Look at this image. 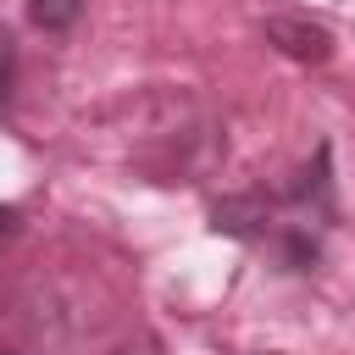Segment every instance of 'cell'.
<instances>
[{
	"instance_id": "52a82bcc",
	"label": "cell",
	"mask_w": 355,
	"mask_h": 355,
	"mask_svg": "<svg viewBox=\"0 0 355 355\" xmlns=\"http://www.w3.org/2000/svg\"><path fill=\"white\" fill-rule=\"evenodd\" d=\"M0 355H17V349H0Z\"/></svg>"
},
{
	"instance_id": "7a4b0ae2",
	"label": "cell",
	"mask_w": 355,
	"mask_h": 355,
	"mask_svg": "<svg viewBox=\"0 0 355 355\" xmlns=\"http://www.w3.org/2000/svg\"><path fill=\"white\" fill-rule=\"evenodd\" d=\"M261 39H266L277 55L300 61V67H322V61L333 55V33H327L322 22H311V17H300V11L266 17V22H261Z\"/></svg>"
},
{
	"instance_id": "6da1fadb",
	"label": "cell",
	"mask_w": 355,
	"mask_h": 355,
	"mask_svg": "<svg viewBox=\"0 0 355 355\" xmlns=\"http://www.w3.org/2000/svg\"><path fill=\"white\" fill-rule=\"evenodd\" d=\"M333 222H338L333 144H316V155L283 189H250L211 205V233L239 239L244 250L266 255V266L283 277H311L322 266V233Z\"/></svg>"
},
{
	"instance_id": "8992f818",
	"label": "cell",
	"mask_w": 355,
	"mask_h": 355,
	"mask_svg": "<svg viewBox=\"0 0 355 355\" xmlns=\"http://www.w3.org/2000/svg\"><path fill=\"white\" fill-rule=\"evenodd\" d=\"M255 355H277V349H255Z\"/></svg>"
},
{
	"instance_id": "277c9868",
	"label": "cell",
	"mask_w": 355,
	"mask_h": 355,
	"mask_svg": "<svg viewBox=\"0 0 355 355\" xmlns=\"http://www.w3.org/2000/svg\"><path fill=\"white\" fill-rule=\"evenodd\" d=\"M11 94H17V33L0 22V116L11 111Z\"/></svg>"
},
{
	"instance_id": "3957f363",
	"label": "cell",
	"mask_w": 355,
	"mask_h": 355,
	"mask_svg": "<svg viewBox=\"0 0 355 355\" xmlns=\"http://www.w3.org/2000/svg\"><path fill=\"white\" fill-rule=\"evenodd\" d=\"M28 22H33L39 33L61 39V33H72V28L83 22V0H28Z\"/></svg>"
},
{
	"instance_id": "5b68a950",
	"label": "cell",
	"mask_w": 355,
	"mask_h": 355,
	"mask_svg": "<svg viewBox=\"0 0 355 355\" xmlns=\"http://www.w3.org/2000/svg\"><path fill=\"white\" fill-rule=\"evenodd\" d=\"M17 227H22V211H17V205H0V244H6Z\"/></svg>"
}]
</instances>
